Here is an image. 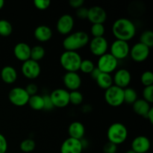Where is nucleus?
I'll list each match as a JSON object with an SVG mask.
<instances>
[{
	"instance_id": "obj_16",
	"label": "nucleus",
	"mask_w": 153,
	"mask_h": 153,
	"mask_svg": "<svg viewBox=\"0 0 153 153\" xmlns=\"http://www.w3.org/2000/svg\"><path fill=\"white\" fill-rule=\"evenodd\" d=\"M84 148L81 140L69 137L61 146V153H82Z\"/></svg>"
},
{
	"instance_id": "obj_40",
	"label": "nucleus",
	"mask_w": 153,
	"mask_h": 153,
	"mask_svg": "<svg viewBox=\"0 0 153 153\" xmlns=\"http://www.w3.org/2000/svg\"><path fill=\"white\" fill-rule=\"evenodd\" d=\"M7 142L5 137L0 133V153L7 152Z\"/></svg>"
},
{
	"instance_id": "obj_8",
	"label": "nucleus",
	"mask_w": 153,
	"mask_h": 153,
	"mask_svg": "<svg viewBox=\"0 0 153 153\" xmlns=\"http://www.w3.org/2000/svg\"><path fill=\"white\" fill-rule=\"evenodd\" d=\"M54 107L65 108L70 104V92L63 88L55 89L49 95Z\"/></svg>"
},
{
	"instance_id": "obj_24",
	"label": "nucleus",
	"mask_w": 153,
	"mask_h": 153,
	"mask_svg": "<svg viewBox=\"0 0 153 153\" xmlns=\"http://www.w3.org/2000/svg\"><path fill=\"white\" fill-rule=\"evenodd\" d=\"M96 82L100 88L104 90H107L114 85L113 77L108 73H101L96 79Z\"/></svg>"
},
{
	"instance_id": "obj_34",
	"label": "nucleus",
	"mask_w": 153,
	"mask_h": 153,
	"mask_svg": "<svg viewBox=\"0 0 153 153\" xmlns=\"http://www.w3.org/2000/svg\"><path fill=\"white\" fill-rule=\"evenodd\" d=\"M140 81L145 87L152 86L153 74L152 72L149 71V70L143 72V74L141 75V77H140Z\"/></svg>"
},
{
	"instance_id": "obj_23",
	"label": "nucleus",
	"mask_w": 153,
	"mask_h": 153,
	"mask_svg": "<svg viewBox=\"0 0 153 153\" xmlns=\"http://www.w3.org/2000/svg\"><path fill=\"white\" fill-rule=\"evenodd\" d=\"M132 105L134 111L137 115H140V116L143 117H146L147 113L152 108L150 106V104L146 101H145L143 99L137 100Z\"/></svg>"
},
{
	"instance_id": "obj_31",
	"label": "nucleus",
	"mask_w": 153,
	"mask_h": 153,
	"mask_svg": "<svg viewBox=\"0 0 153 153\" xmlns=\"http://www.w3.org/2000/svg\"><path fill=\"white\" fill-rule=\"evenodd\" d=\"M95 65H94V62L92 61L89 59H85L82 60V63L80 64V67H79V70L84 73H86V74H91V72L94 70V69L95 68Z\"/></svg>"
},
{
	"instance_id": "obj_27",
	"label": "nucleus",
	"mask_w": 153,
	"mask_h": 153,
	"mask_svg": "<svg viewBox=\"0 0 153 153\" xmlns=\"http://www.w3.org/2000/svg\"><path fill=\"white\" fill-rule=\"evenodd\" d=\"M124 102L127 104H133L137 100V94L134 89L126 88L123 89Z\"/></svg>"
},
{
	"instance_id": "obj_9",
	"label": "nucleus",
	"mask_w": 153,
	"mask_h": 153,
	"mask_svg": "<svg viewBox=\"0 0 153 153\" xmlns=\"http://www.w3.org/2000/svg\"><path fill=\"white\" fill-rule=\"evenodd\" d=\"M111 54L117 60H122L129 55L130 46L128 42L120 40H115L110 48Z\"/></svg>"
},
{
	"instance_id": "obj_35",
	"label": "nucleus",
	"mask_w": 153,
	"mask_h": 153,
	"mask_svg": "<svg viewBox=\"0 0 153 153\" xmlns=\"http://www.w3.org/2000/svg\"><path fill=\"white\" fill-rule=\"evenodd\" d=\"M143 100L147 102H153V86L145 87L143 91Z\"/></svg>"
},
{
	"instance_id": "obj_30",
	"label": "nucleus",
	"mask_w": 153,
	"mask_h": 153,
	"mask_svg": "<svg viewBox=\"0 0 153 153\" xmlns=\"http://www.w3.org/2000/svg\"><path fill=\"white\" fill-rule=\"evenodd\" d=\"M36 147L35 141L32 139H25V140H22L19 144V148H20L21 151L23 152L28 153L31 152L32 151L34 150Z\"/></svg>"
},
{
	"instance_id": "obj_7",
	"label": "nucleus",
	"mask_w": 153,
	"mask_h": 153,
	"mask_svg": "<svg viewBox=\"0 0 153 153\" xmlns=\"http://www.w3.org/2000/svg\"><path fill=\"white\" fill-rule=\"evenodd\" d=\"M30 96L25 88L16 87L12 88L8 94V99L10 102L16 106H24L28 104Z\"/></svg>"
},
{
	"instance_id": "obj_2",
	"label": "nucleus",
	"mask_w": 153,
	"mask_h": 153,
	"mask_svg": "<svg viewBox=\"0 0 153 153\" xmlns=\"http://www.w3.org/2000/svg\"><path fill=\"white\" fill-rule=\"evenodd\" d=\"M90 41L89 36L85 31H76L69 34L63 40V46L65 51H74L83 48Z\"/></svg>"
},
{
	"instance_id": "obj_3",
	"label": "nucleus",
	"mask_w": 153,
	"mask_h": 153,
	"mask_svg": "<svg viewBox=\"0 0 153 153\" xmlns=\"http://www.w3.org/2000/svg\"><path fill=\"white\" fill-rule=\"evenodd\" d=\"M82 57L77 52L65 51L60 57L61 65L67 72H77L82 63Z\"/></svg>"
},
{
	"instance_id": "obj_17",
	"label": "nucleus",
	"mask_w": 153,
	"mask_h": 153,
	"mask_svg": "<svg viewBox=\"0 0 153 153\" xmlns=\"http://www.w3.org/2000/svg\"><path fill=\"white\" fill-rule=\"evenodd\" d=\"M64 85L70 91H77L82 85V79L76 72H67L63 77Z\"/></svg>"
},
{
	"instance_id": "obj_42",
	"label": "nucleus",
	"mask_w": 153,
	"mask_h": 153,
	"mask_svg": "<svg viewBox=\"0 0 153 153\" xmlns=\"http://www.w3.org/2000/svg\"><path fill=\"white\" fill-rule=\"evenodd\" d=\"M84 3H85V1H84V0H70V1H69L70 5L73 8L76 9H78L79 8V7H82Z\"/></svg>"
},
{
	"instance_id": "obj_10",
	"label": "nucleus",
	"mask_w": 153,
	"mask_h": 153,
	"mask_svg": "<svg viewBox=\"0 0 153 153\" xmlns=\"http://www.w3.org/2000/svg\"><path fill=\"white\" fill-rule=\"evenodd\" d=\"M130 56L131 59L135 62H143L146 61L150 54V48L141 43H135L129 51Z\"/></svg>"
},
{
	"instance_id": "obj_6",
	"label": "nucleus",
	"mask_w": 153,
	"mask_h": 153,
	"mask_svg": "<svg viewBox=\"0 0 153 153\" xmlns=\"http://www.w3.org/2000/svg\"><path fill=\"white\" fill-rule=\"evenodd\" d=\"M118 66V60H117L111 53H105L99 57L97 61V68L101 73L111 74L115 71Z\"/></svg>"
},
{
	"instance_id": "obj_47",
	"label": "nucleus",
	"mask_w": 153,
	"mask_h": 153,
	"mask_svg": "<svg viewBox=\"0 0 153 153\" xmlns=\"http://www.w3.org/2000/svg\"><path fill=\"white\" fill-rule=\"evenodd\" d=\"M5 153H8V152H5Z\"/></svg>"
},
{
	"instance_id": "obj_43",
	"label": "nucleus",
	"mask_w": 153,
	"mask_h": 153,
	"mask_svg": "<svg viewBox=\"0 0 153 153\" xmlns=\"http://www.w3.org/2000/svg\"><path fill=\"white\" fill-rule=\"evenodd\" d=\"M100 73H101V71H100V70H99L97 67H95V68L94 69V70H93V71L91 73V78H92L93 79H94V80H96Z\"/></svg>"
},
{
	"instance_id": "obj_18",
	"label": "nucleus",
	"mask_w": 153,
	"mask_h": 153,
	"mask_svg": "<svg viewBox=\"0 0 153 153\" xmlns=\"http://www.w3.org/2000/svg\"><path fill=\"white\" fill-rule=\"evenodd\" d=\"M150 147L151 142L146 136H137L131 142V149L136 153H146Z\"/></svg>"
},
{
	"instance_id": "obj_38",
	"label": "nucleus",
	"mask_w": 153,
	"mask_h": 153,
	"mask_svg": "<svg viewBox=\"0 0 153 153\" xmlns=\"http://www.w3.org/2000/svg\"><path fill=\"white\" fill-rule=\"evenodd\" d=\"M43 104H44L43 109H45V110L46 111H50L55 108L54 107L53 104H52V100H51L49 95L43 96Z\"/></svg>"
},
{
	"instance_id": "obj_15",
	"label": "nucleus",
	"mask_w": 153,
	"mask_h": 153,
	"mask_svg": "<svg viewBox=\"0 0 153 153\" xmlns=\"http://www.w3.org/2000/svg\"><path fill=\"white\" fill-rule=\"evenodd\" d=\"M74 27V19L70 14H64L58 19L56 28L58 32L61 34H70Z\"/></svg>"
},
{
	"instance_id": "obj_36",
	"label": "nucleus",
	"mask_w": 153,
	"mask_h": 153,
	"mask_svg": "<svg viewBox=\"0 0 153 153\" xmlns=\"http://www.w3.org/2000/svg\"><path fill=\"white\" fill-rule=\"evenodd\" d=\"M50 1L49 0H34V4L39 10H46L50 5Z\"/></svg>"
},
{
	"instance_id": "obj_22",
	"label": "nucleus",
	"mask_w": 153,
	"mask_h": 153,
	"mask_svg": "<svg viewBox=\"0 0 153 153\" xmlns=\"http://www.w3.org/2000/svg\"><path fill=\"white\" fill-rule=\"evenodd\" d=\"M1 78L6 84H13L17 79V72L11 66H5L1 70Z\"/></svg>"
},
{
	"instance_id": "obj_48",
	"label": "nucleus",
	"mask_w": 153,
	"mask_h": 153,
	"mask_svg": "<svg viewBox=\"0 0 153 153\" xmlns=\"http://www.w3.org/2000/svg\"><path fill=\"white\" fill-rule=\"evenodd\" d=\"M146 153H149V152H146Z\"/></svg>"
},
{
	"instance_id": "obj_45",
	"label": "nucleus",
	"mask_w": 153,
	"mask_h": 153,
	"mask_svg": "<svg viewBox=\"0 0 153 153\" xmlns=\"http://www.w3.org/2000/svg\"><path fill=\"white\" fill-rule=\"evenodd\" d=\"M4 4V1L3 0H0V9H1L3 7Z\"/></svg>"
},
{
	"instance_id": "obj_4",
	"label": "nucleus",
	"mask_w": 153,
	"mask_h": 153,
	"mask_svg": "<svg viewBox=\"0 0 153 153\" xmlns=\"http://www.w3.org/2000/svg\"><path fill=\"white\" fill-rule=\"evenodd\" d=\"M107 137L109 142L117 146L126 141L128 137V130L124 124L114 123L109 126Z\"/></svg>"
},
{
	"instance_id": "obj_5",
	"label": "nucleus",
	"mask_w": 153,
	"mask_h": 153,
	"mask_svg": "<svg viewBox=\"0 0 153 153\" xmlns=\"http://www.w3.org/2000/svg\"><path fill=\"white\" fill-rule=\"evenodd\" d=\"M105 100L109 105L118 107L124 102L123 89L115 85H112L105 92Z\"/></svg>"
},
{
	"instance_id": "obj_32",
	"label": "nucleus",
	"mask_w": 153,
	"mask_h": 153,
	"mask_svg": "<svg viewBox=\"0 0 153 153\" xmlns=\"http://www.w3.org/2000/svg\"><path fill=\"white\" fill-rule=\"evenodd\" d=\"M83 95L79 91H70V103L75 105H79L83 102Z\"/></svg>"
},
{
	"instance_id": "obj_41",
	"label": "nucleus",
	"mask_w": 153,
	"mask_h": 153,
	"mask_svg": "<svg viewBox=\"0 0 153 153\" xmlns=\"http://www.w3.org/2000/svg\"><path fill=\"white\" fill-rule=\"evenodd\" d=\"M25 91H26V92L28 93V95L31 97V96H34L35 95V94H37L38 88H37V86L35 85V84L31 83L29 84V85H27L26 88H25Z\"/></svg>"
},
{
	"instance_id": "obj_37",
	"label": "nucleus",
	"mask_w": 153,
	"mask_h": 153,
	"mask_svg": "<svg viewBox=\"0 0 153 153\" xmlns=\"http://www.w3.org/2000/svg\"><path fill=\"white\" fill-rule=\"evenodd\" d=\"M117 151V146L109 141L103 146L104 153H116Z\"/></svg>"
},
{
	"instance_id": "obj_12",
	"label": "nucleus",
	"mask_w": 153,
	"mask_h": 153,
	"mask_svg": "<svg viewBox=\"0 0 153 153\" xmlns=\"http://www.w3.org/2000/svg\"><path fill=\"white\" fill-rule=\"evenodd\" d=\"M21 70L23 76L26 79H35L40 76L41 68L38 62L29 59L23 62L21 67Z\"/></svg>"
},
{
	"instance_id": "obj_26",
	"label": "nucleus",
	"mask_w": 153,
	"mask_h": 153,
	"mask_svg": "<svg viewBox=\"0 0 153 153\" xmlns=\"http://www.w3.org/2000/svg\"><path fill=\"white\" fill-rule=\"evenodd\" d=\"M45 55L44 48L40 45H37L33 47H31V55L30 59L38 62L41 59H43Z\"/></svg>"
},
{
	"instance_id": "obj_39",
	"label": "nucleus",
	"mask_w": 153,
	"mask_h": 153,
	"mask_svg": "<svg viewBox=\"0 0 153 153\" xmlns=\"http://www.w3.org/2000/svg\"><path fill=\"white\" fill-rule=\"evenodd\" d=\"M88 9L85 7H81L77 9L76 11V16L81 19H88Z\"/></svg>"
},
{
	"instance_id": "obj_19",
	"label": "nucleus",
	"mask_w": 153,
	"mask_h": 153,
	"mask_svg": "<svg viewBox=\"0 0 153 153\" xmlns=\"http://www.w3.org/2000/svg\"><path fill=\"white\" fill-rule=\"evenodd\" d=\"M13 55L19 61L25 62L30 59L31 47L29 45L23 42L18 43L13 48Z\"/></svg>"
},
{
	"instance_id": "obj_25",
	"label": "nucleus",
	"mask_w": 153,
	"mask_h": 153,
	"mask_svg": "<svg viewBox=\"0 0 153 153\" xmlns=\"http://www.w3.org/2000/svg\"><path fill=\"white\" fill-rule=\"evenodd\" d=\"M28 104L31 107V109L34 111H41L43 109L44 104H43V98L42 96L35 94L34 96H31L28 100Z\"/></svg>"
},
{
	"instance_id": "obj_33",
	"label": "nucleus",
	"mask_w": 153,
	"mask_h": 153,
	"mask_svg": "<svg viewBox=\"0 0 153 153\" xmlns=\"http://www.w3.org/2000/svg\"><path fill=\"white\" fill-rule=\"evenodd\" d=\"M105 26L103 24H93L91 28V33L94 37H103L105 34Z\"/></svg>"
},
{
	"instance_id": "obj_14",
	"label": "nucleus",
	"mask_w": 153,
	"mask_h": 153,
	"mask_svg": "<svg viewBox=\"0 0 153 153\" xmlns=\"http://www.w3.org/2000/svg\"><path fill=\"white\" fill-rule=\"evenodd\" d=\"M131 80V76L130 72L126 69H120L115 72L113 77L114 85L117 86L122 89L128 88Z\"/></svg>"
},
{
	"instance_id": "obj_20",
	"label": "nucleus",
	"mask_w": 153,
	"mask_h": 153,
	"mask_svg": "<svg viewBox=\"0 0 153 153\" xmlns=\"http://www.w3.org/2000/svg\"><path fill=\"white\" fill-rule=\"evenodd\" d=\"M68 133L70 137L81 140L85 136V128L82 123L76 121L69 126Z\"/></svg>"
},
{
	"instance_id": "obj_11",
	"label": "nucleus",
	"mask_w": 153,
	"mask_h": 153,
	"mask_svg": "<svg viewBox=\"0 0 153 153\" xmlns=\"http://www.w3.org/2000/svg\"><path fill=\"white\" fill-rule=\"evenodd\" d=\"M89 47L93 55L100 57L107 53L108 42L104 37H94L91 41H89Z\"/></svg>"
},
{
	"instance_id": "obj_46",
	"label": "nucleus",
	"mask_w": 153,
	"mask_h": 153,
	"mask_svg": "<svg viewBox=\"0 0 153 153\" xmlns=\"http://www.w3.org/2000/svg\"><path fill=\"white\" fill-rule=\"evenodd\" d=\"M126 153H136V152H134V151H133L132 149H129V150L127 151V152H126Z\"/></svg>"
},
{
	"instance_id": "obj_1",
	"label": "nucleus",
	"mask_w": 153,
	"mask_h": 153,
	"mask_svg": "<svg viewBox=\"0 0 153 153\" xmlns=\"http://www.w3.org/2000/svg\"><path fill=\"white\" fill-rule=\"evenodd\" d=\"M112 32L116 40L128 42L134 37L136 27L134 22L127 18H120L114 22Z\"/></svg>"
},
{
	"instance_id": "obj_28",
	"label": "nucleus",
	"mask_w": 153,
	"mask_h": 153,
	"mask_svg": "<svg viewBox=\"0 0 153 153\" xmlns=\"http://www.w3.org/2000/svg\"><path fill=\"white\" fill-rule=\"evenodd\" d=\"M140 43L151 48L153 46V32L150 30H146L142 32L140 36Z\"/></svg>"
},
{
	"instance_id": "obj_13",
	"label": "nucleus",
	"mask_w": 153,
	"mask_h": 153,
	"mask_svg": "<svg viewBox=\"0 0 153 153\" xmlns=\"http://www.w3.org/2000/svg\"><path fill=\"white\" fill-rule=\"evenodd\" d=\"M88 19L93 24H103L107 19V13L100 6H93L88 9Z\"/></svg>"
},
{
	"instance_id": "obj_29",
	"label": "nucleus",
	"mask_w": 153,
	"mask_h": 153,
	"mask_svg": "<svg viewBox=\"0 0 153 153\" xmlns=\"http://www.w3.org/2000/svg\"><path fill=\"white\" fill-rule=\"evenodd\" d=\"M13 31V27L10 22L5 19H0V35L8 37Z\"/></svg>"
},
{
	"instance_id": "obj_21",
	"label": "nucleus",
	"mask_w": 153,
	"mask_h": 153,
	"mask_svg": "<svg viewBox=\"0 0 153 153\" xmlns=\"http://www.w3.org/2000/svg\"><path fill=\"white\" fill-rule=\"evenodd\" d=\"M34 37L38 41L46 42L52 37V31L47 25H39L34 30Z\"/></svg>"
},
{
	"instance_id": "obj_44",
	"label": "nucleus",
	"mask_w": 153,
	"mask_h": 153,
	"mask_svg": "<svg viewBox=\"0 0 153 153\" xmlns=\"http://www.w3.org/2000/svg\"><path fill=\"white\" fill-rule=\"evenodd\" d=\"M146 119H148L149 120V122L151 123H153V109L152 108H151L150 110L149 111V112L147 113V114H146Z\"/></svg>"
}]
</instances>
